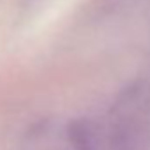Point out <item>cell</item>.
<instances>
[{
    "mask_svg": "<svg viewBox=\"0 0 150 150\" xmlns=\"http://www.w3.org/2000/svg\"><path fill=\"white\" fill-rule=\"evenodd\" d=\"M110 150H150V97L141 87L127 88L108 120Z\"/></svg>",
    "mask_w": 150,
    "mask_h": 150,
    "instance_id": "6da1fadb",
    "label": "cell"
}]
</instances>
